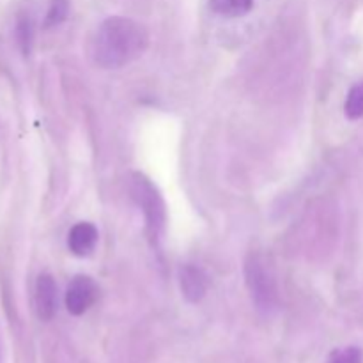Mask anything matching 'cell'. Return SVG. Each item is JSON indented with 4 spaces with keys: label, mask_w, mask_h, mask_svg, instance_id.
Segmentation results:
<instances>
[{
    "label": "cell",
    "mask_w": 363,
    "mask_h": 363,
    "mask_svg": "<svg viewBox=\"0 0 363 363\" xmlns=\"http://www.w3.org/2000/svg\"><path fill=\"white\" fill-rule=\"evenodd\" d=\"M149 45V34L144 25L131 18L112 16L99 25L92 39L91 53L98 66L123 67L133 62L145 52Z\"/></svg>",
    "instance_id": "obj_1"
},
{
    "label": "cell",
    "mask_w": 363,
    "mask_h": 363,
    "mask_svg": "<svg viewBox=\"0 0 363 363\" xmlns=\"http://www.w3.org/2000/svg\"><path fill=\"white\" fill-rule=\"evenodd\" d=\"M67 11H69V2L67 0H50L48 13L45 18V27H57L62 23L67 18Z\"/></svg>",
    "instance_id": "obj_10"
},
{
    "label": "cell",
    "mask_w": 363,
    "mask_h": 363,
    "mask_svg": "<svg viewBox=\"0 0 363 363\" xmlns=\"http://www.w3.org/2000/svg\"><path fill=\"white\" fill-rule=\"evenodd\" d=\"M34 303L38 318L41 321H50L53 319L57 312V286L55 280L48 273H43L38 277L35 282V294H34Z\"/></svg>",
    "instance_id": "obj_5"
},
{
    "label": "cell",
    "mask_w": 363,
    "mask_h": 363,
    "mask_svg": "<svg viewBox=\"0 0 363 363\" xmlns=\"http://www.w3.org/2000/svg\"><path fill=\"white\" fill-rule=\"evenodd\" d=\"M363 353L360 347H342V350H335L328 357V363H362Z\"/></svg>",
    "instance_id": "obj_11"
},
{
    "label": "cell",
    "mask_w": 363,
    "mask_h": 363,
    "mask_svg": "<svg viewBox=\"0 0 363 363\" xmlns=\"http://www.w3.org/2000/svg\"><path fill=\"white\" fill-rule=\"evenodd\" d=\"M98 296V287L91 277L77 275L71 280L66 293V307L69 314L82 315L92 307Z\"/></svg>",
    "instance_id": "obj_4"
},
{
    "label": "cell",
    "mask_w": 363,
    "mask_h": 363,
    "mask_svg": "<svg viewBox=\"0 0 363 363\" xmlns=\"http://www.w3.org/2000/svg\"><path fill=\"white\" fill-rule=\"evenodd\" d=\"M130 194L133 201L137 202L138 208L142 209V213H144L145 223H147V233L151 240H160L167 222L165 204H163L160 191L156 190V186L147 177L135 172L131 174Z\"/></svg>",
    "instance_id": "obj_3"
},
{
    "label": "cell",
    "mask_w": 363,
    "mask_h": 363,
    "mask_svg": "<svg viewBox=\"0 0 363 363\" xmlns=\"http://www.w3.org/2000/svg\"><path fill=\"white\" fill-rule=\"evenodd\" d=\"M344 110H346V116L350 119H360V117H363V82L351 89Z\"/></svg>",
    "instance_id": "obj_9"
},
{
    "label": "cell",
    "mask_w": 363,
    "mask_h": 363,
    "mask_svg": "<svg viewBox=\"0 0 363 363\" xmlns=\"http://www.w3.org/2000/svg\"><path fill=\"white\" fill-rule=\"evenodd\" d=\"M245 275H247V286L250 289L252 300H254L257 311L264 312V314L275 311L277 301H279V291H277L273 269L264 255L252 252L245 262Z\"/></svg>",
    "instance_id": "obj_2"
},
{
    "label": "cell",
    "mask_w": 363,
    "mask_h": 363,
    "mask_svg": "<svg viewBox=\"0 0 363 363\" xmlns=\"http://www.w3.org/2000/svg\"><path fill=\"white\" fill-rule=\"evenodd\" d=\"M179 282L183 296L186 298L190 303L201 301L202 298H204L206 291H208V279H206L202 269H199L197 266H183L179 272Z\"/></svg>",
    "instance_id": "obj_6"
},
{
    "label": "cell",
    "mask_w": 363,
    "mask_h": 363,
    "mask_svg": "<svg viewBox=\"0 0 363 363\" xmlns=\"http://www.w3.org/2000/svg\"><path fill=\"white\" fill-rule=\"evenodd\" d=\"M16 34H18V43H20L21 50H23L25 55H28L34 34H32V23H30V20H28L27 16L20 18V21H18Z\"/></svg>",
    "instance_id": "obj_12"
},
{
    "label": "cell",
    "mask_w": 363,
    "mask_h": 363,
    "mask_svg": "<svg viewBox=\"0 0 363 363\" xmlns=\"http://www.w3.org/2000/svg\"><path fill=\"white\" fill-rule=\"evenodd\" d=\"M98 243V230L92 223L82 222L71 229L69 238H67V247L78 257H85L94 250Z\"/></svg>",
    "instance_id": "obj_7"
},
{
    "label": "cell",
    "mask_w": 363,
    "mask_h": 363,
    "mask_svg": "<svg viewBox=\"0 0 363 363\" xmlns=\"http://www.w3.org/2000/svg\"><path fill=\"white\" fill-rule=\"evenodd\" d=\"M209 6L220 16L238 18L247 14L254 6V0H209Z\"/></svg>",
    "instance_id": "obj_8"
}]
</instances>
